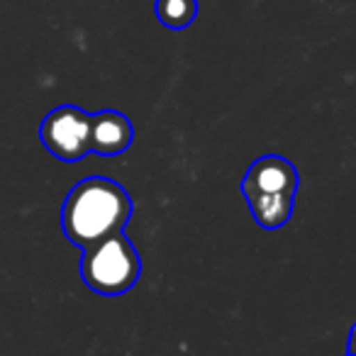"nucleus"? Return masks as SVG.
Here are the masks:
<instances>
[{
	"mask_svg": "<svg viewBox=\"0 0 356 356\" xmlns=\"http://www.w3.org/2000/svg\"><path fill=\"white\" fill-rule=\"evenodd\" d=\"M252 210V218L264 229H278L291 220L296 193H249L244 195Z\"/></svg>",
	"mask_w": 356,
	"mask_h": 356,
	"instance_id": "nucleus-6",
	"label": "nucleus"
},
{
	"mask_svg": "<svg viewBox=\"0 0 356 356\" xmlns=\"http://www.w3.org/2000/svg\"><path fill=\"white\" fill-rule=\"evenodd\" d=\"M346 351H349V354H356V325L351 327V332H349V344H346Z\"/></svg>",
	"mask_w": 356,
	"mask_h": 356,
	"instance_id": "nucleus-8",
	"label": "nucleus"
},
{
	"mask_svg": "<svg viewBox=\"0 0 356 356\" xmlns=\"http://www.w3.org/2000/svg\"><path fill=\"white\" fill-rule=\"evenodd\" d=\"M90 122L93 115L79 105H59L40 124L44 149L64 163H76L90 154Z\"/></svg>",
	"mask_w": 356,
	"mask_h": 356,
	"instance_id": "nucleus-3",
	"label": "nucleus"
},
{
	"mask_svg": "<svg viewBox=\"0 0 356 356\" xmlns=\"http://www.w3.org/2000/svg\"><path fill=\"white\" fill-rule=\"evenodd\" d=\"M154 13L168 30H186L198 17V0H154Z\"/></svg>",
	"mask_w": 356,
	"mask_h": 356,
	"instance_id": "nucleus-7",
	"label": "nucleus"
},
{
	"mask_svg": "<svg viewBox=\"0 0 356 356\" xmlns=\"http://www.w3.org/2000/svg\"><path fill=\"white\" fill-rule=\"evenodd\" d=\"M79 268L90 291L100 296H122L132 291L142 276V259L122 229L86 247Z\"/></svg>",
	"mask_w": 356,
	"mask_h": 356,
	"instance_id": "nucleus-2",
	"label": "nucleus"
},
{
	"mask_svg": "<svg viewBox=\"0 0 356 356\" xmlns=\"http://www.w3.org/2000/svg\"><path fill=\"white\" fill-rule=\"evenodd\" d=\"M134 139V127L127 115L118 110H100L93 113L90 122V152L100 156H118L127 152Z\"/></svg>",
	"mask_w": 356,
	"mask_h": 356,
	"instance_id": "nucleus-5",
	"label": "nucleus"
},
{
	"mask_svg": "<svg viewBox=\"0 0 356 356\" xmlns=\"http://www.w3.org/2000/svg\"><path fill=\"white\" fill-rule=\"evenodd\" d=\"M298 184H300V176L293 161L278 154H266L247 168L242 193H298Z\"/></svg>",
	"mask_w": 356,
	"mask_h": 356,
	"instance_id": "nucleus-4",
	"label": "nucleus"
},
{
	"mask_svg": "<svg viewBox=\"0 0 356 356\" xmlns=\"http://www.w3.org/2000/svg\"><path fill=\"white\" fill-rule=\"evenodd\" d=\"M132 218L129 193L108 176H88L69 191L61 205V229L66 239L86 249L115 232Z\"/></svg>",
	"mask_w": 356,
	"mask_h": 356,
	"instance_id": "nucleus-1",
	"label": "nucleus"
}]
</instances>
